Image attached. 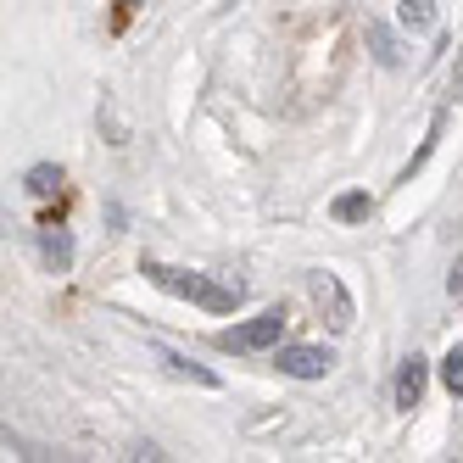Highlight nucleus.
I'll return each instance as SVG.
<instances>
[{"mask_svg":"<svg viewBox=\"0 0 463 463\" xmlns=\"http://www.w3.org/2000/svg\"><path fill=\"white\" fill-rule=\"evenodd\" d=\"M140 274H146L156 290L179 296V302H195V307H207V313H235V307L246 302V285H223V279H213V274H190V269H174V262H156V257L140 262Z\"/></svg>","mask_w":463,"mask_h":463,"instance_id":"obj_1","label":"nucleus"},{"mask_svg":"<svg viewBox=\"0 0 463 463\" xmlns=\"http://www.w3.org/2000/svg\"><path fill=\"white\" fill-rule=\"evenodd\" d=\"M285 307H262L257 318H246V324H235V329H223L218 335V346L223 352H262V346H274L279 335H285Z\"/></svg>","mask_w":463,"mask_h":463,"instance_id":"obj_2","label":"nucleus"},{"mask_svg":"<svg viewBox=\"0 0 463 463\" xmlns=\"http://www.w3.org/2000/svg\"><path fill=\"white\" fill-rule=\"evenodd\" d=\"M307 290H313V302L324 307V318H329V329H335V335H341V329H352V296H346V285L335 279V274H307Z\"/></svg>","mask_w":463,"mask_h":463,"instance_id":"obj_3","label":"nucleus"},{"mask_svg":"<svg viewBox=\"0 0 463 463\" xmlns=\"http://www.w3.org/2000/svg\"><path fill=\"white\" fill-rule=\"evenodd\" d=\"M279 374H290V380H324L329 374V363H335V352L329 346H279Z\"/></svg>","mask_w":463,"mask_h":463,"instance_id":"obj_4","label":"nucleus"},{"mask_svg":"<svg viewBox=\"0 0 463 463\" xmlns=\"http://www.w3.org/2000/svg\"><path fill=\"white\" fill-rule=\"evenodd\" d=\"M40 262H45L51 274H68L73 269V235H68V229H56V223L40 229Z\"/></svg>","mask_w":463,"mask_h":463,"instance_id":"obj_5","label":"nucleus"},{"mask_svg":"<svg viewBox=\"0 0 463 463\" xmlns=\"http://www.w3.org/2000/svg\"><path fill=\"white\" fill-rule=\"evenodd\" d=\"M424 380H430V363L424 357H402V369H396V408H419V396H424Z\"/></svg>","mask_w":463,"mask_h":463,"instance_id":"obj_6","label":"nucleus"},{"mask_svg":"<svg viewBox=\"0 0 463 463\" xmlns=\"http://www.w3.org/2000/svg\"><path fill=\"white\" fill-rule=\"evenodd\" d=\"M23 190L34 195V202H51V195L61 190V168H56V162H34V168H28V179H23Z\"/></svg>","mask_w":463,"mask_h":463,"instance_id":"obj_7","label":"nucleus"},{"mask_svg":"<svg viewBox=\"0 0 463 463\" xmlns=\"http://www.w3.org/2000/svg\"><path fill=\"white\" fill-rule=\"evenodd\" d=\"M396 17H402V28H413V34H430V28H436V0H402Z\"/></svg>","mask_w":463,"mask_h":463,"instance_id":"obj_8","label":"nucleus"},{"mask_svg":"<svg viewBox=\"0 0 463 463\" xmlns=\"http://www.w3.org/2000/svg\"><path fill=\"white\" fill-rule=\"evenodd\" d=\"M369 213H374V195H369V190H346V195H335V218H341V223H363Z\"/></svg>","mask_w":463,"mask_h":463,"instance_id":"obj_9","label":"nucleus"},{"mask_svg":"<svg viewBox=\"0 0 463 463\" xmlns=\"http://www.w3.org/2000/svg\"><path fill=\"white\" fill-rule=\"evenodd\" d=\"M369 51H374V61L380 68H402V51H396V40H391V28H369Z\"/></svg>","mask_w":463,"mask_h":463,"instance_id":"obj_10","label":"nucleus"},{"mask_svg":"<svg viewBox=\"0 0 463 463\" xmlns=\"http://www.w3.org/2000/svg\"><path fill=\"white\" fill-rule=\"evenodd\" d=\"M162 363H168V369H174L179 380H195V385H218V374H213V369H202V363H184L179 352H162Z\"/></svg>","mask_w":463,"mask_h":463,"instance_id":"obj_11","label":"nucleus"},{"mask_svg":"<svg viewBox=\"0 0 463 463\" xmlns=\"http://www.w3.org/2000/svg\"><path fill=\"white\" fill-rule=\"evenodd\" d=\"M441 385H447L452 396H463V352H458V346L441 357Z\"/></svg>","mask_w":463,"mask_h":463,"instance_id":"obj_12","label":"nucleus"},{"mask_svg":"<svg viewBox=\"0 0 463 463\" xmlns=\"http://www.w3.org/2000/svg\"><path fill=\"white\" fill-rule=\"evenodd\" d=\"M101 123H107L112 146H128V135H123V123H118V112H112V101H107V95H101Z\"/></svg>","mask_w":463,"mask_h":463,"instance_id":"obj_13","label":"nucleus"},{"mask_svg":"<svg viewBox=\"0 0 463 463\" xmlns=\"http://www.w3.org/2000/svg\"><path fill=\"white\" fill-rule=\"evenodd\" d=\"M447 290H452V302H463V257L452 262V279H447Z\"/></svg>","mask_w":463,"mask_h":463,"instance_id":"obj_14","label":"nucleus"},{"mask_svg":"<svg viewBox=\"0 0 463 463\" xmlns=\"http://www.w3.org/2000/svg\"><path fill=\"white\" fill-rule=\"evenodd\" d=\"M128 12H135V0H118V17H112V28H123V23H128Z\"/></svg>","mask_w":463,"mask_h":463,"instance_id":"obj_15","label":"nucleus"}]
</instances>
